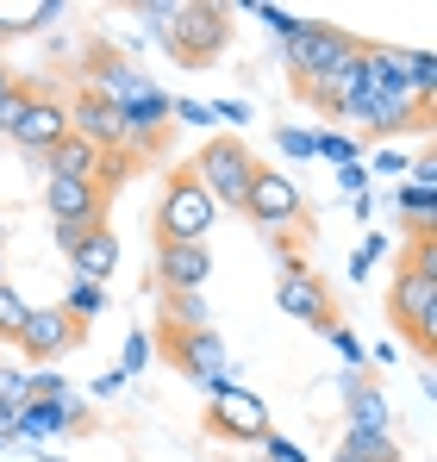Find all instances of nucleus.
Instances as JSON below:
<instances>
[{
	"instance_id": "8",
	"label": "nucleus",
	"mask_w": 437,
	"mask_h": 462,
	"mask_svg": "<svg viewBox=\"0 0 437 462\" xmlns=\"http://www.w3.org/2000/svg\"><path fill=\"white\" fill-rule=\"evenodd\" d=\"M44 207H51V219H57V226H70V231L107 226V188H94V181L51 175V181H44Z\"/></svg>"
},
{
	"instance_id": "1",
	"label": "nucleus",
	"mask_w": 437,
	"mask_h": 462,
	"mask_svg": "<svg viewBox=\"0 0 437 462\" xmlns=\"http://www.w3.org/2000/svg\"><path fill=\"white\" fill-rule=\"evenodd\" d=\"M387 312H394V325L406 331V344H413L419 356H432L437 350V237L432 231L413 237V256H406L400 275H394Z\"/></svg>"
},
{
	"instance_id": "29",
	"label": "nucleus",
	"mask_w": 437,
	"mask_h": 462,
	"mask_svg": "<svg viewBox=\"0 0 437 462\" xmlns=\"http://www.w3.org/2000/svg\"><path fill=\"white\" fill-rule=\"evenodd\" d=\"M275 144H282L288 156H312V132H293V125H282V132H275Z\"/></svg>"
},
{
	"instance_id": "19",
	"label": "nucleus",
	"mask_w": 437,
	"mask_h": 462,
	"mask_svg": "<svg viewBox=\"0 0 437 462\" xmlns=\"http://www.w3.org/2000/svg\"><path fill=\"white\" fill-rule=\"evenodd\" d=\"M63 312H70L75 325L100 319V312H107V288H94V282H75V288H70V300H63Z\"/></svg>"
},
{
	"instance_id": "34",
	"label": "nucleus",
	"mask_w": 437,
	"mask_h": 462,
	"mask_svg": "<svg viewBox=\"0 0 437 462\" xmlns=\"http://www.w3.org/2000/svg\"><path fill=\"white\" fill-rule=\"evenodd\" d=\"M213 119H231V125H250V106H237V100H218Z\"/></svg>"
},
{
	"instance_id": "11",
	"label": "nucleus",
	"mask_w": 437,
	"mask_h": 462,
	"mask_svg": "<svg viewBox=\"0 0 437 462\" xmlns=\"http://www.w3.org/2000/svg\"><path fill=\"white\" fill-rule=\"evenodd\" d=\"M275 307L288 312L293 325H319V331L338 325V312H331V288H325L312 269H288V275L275 282Z\"/></svg>"
},
{
	"instance_id": "6",
	"label": "nucleus",
	"mask_w": 437,
	"mask_h": 462,
	"mask_svg": "<svg viewBox=\"0 0 437 462\" xmlns=\"http://www.w3.org/2000/svg\"><path fill=\"white\" fill-rule=\"evenodd\" d=\"M75 344H81V325L63 307H32L25 325H19V350H25L32 369H51L57 356H70Z\"/></svg>"
},
{
	"instance_id": "7",
	"label": "nucleus",
	"mask_w": 437,
	"mask_h": 462,
	"mask_svg": "<svg viewBox=\"0 0 437 462\" xmlns=\"http://www.w3.org/2000/svg\"><path fill=\"white\" fill-rule=\"evenodd\" d=\"M70 132L75 138H88L100 156H126V113H119V100H107V94H75V106H70Z\"/></svg>"
},
{
	"instance_id": "33",
	"label": "nucleus",
	"mask_w": 437,
	"mask_h": 462,
	"mask_svg": "<svg viewBox=\"0 0 437 462\" xmlns=\"http://www.w3.org/2000/svg\"><path fill=\"white\" fill-rule=\"evenodd\" d=\"M325 337H331V344H338V350H344V363H363V344H357V337H350V331H344V325H331V331H325Z\"/></svg>"
},
{
	"instance_id": "16",
	"label": "nucleus",
	"mask_w": 437,
	"mask_h": 462,
	"mask_svg": "<svg viewBox=\"0 0 437 462\" xmlns=\"http://www.w3.org/2000/svg\"><path fill=\"white\" fill-rule=\"evenodd\" d=\"M344 425L350 438H387V393L368 382H344Z\"/></svg>"
},
{
	"instance_id": "10",
	"label": "nucleus",
	"mask_w": 437,
	"mask_h": 462,
	"mask_svg": "<svg viewBox=\"0 0 437 462\" xmlns=\"http://www.w3.org/2000/svg\"><path fill=\"white\" fill-rule=\"evenodd\" d=\"M163 350H169V363L181 369V375H194V382H218V375H231V363H225V344H218L213 325H200V331H163Z\"/></svg>"
},
{
	"instance_id": "26",
	"label": "nucleus",
	"mask_w": 437,
	"mask_h": 462,
	"mask_svg": "<svg viewBox=\"0 0 437 462\" xmlns=\"http://www.w3.org/2000/svg\"><path fill=\"white\" fill-rule=\"evenodd\" d=\"M169 119H181V125H213V106H200V100H169Z\"/></svg>"
},
{
	"instance_id": "5",
	"label": "nucleus",
	"mask_w": 437,
	"mask_h": 462,
	"mask_svg": "<svg viewBox=\"0 0 437 462\" xmlns=\"http://www.w3.org/2000/svg\"><path fill=\"white\" fill-rule=\"evenodd\" d=\"M213 219H218V207L207 200V188H200L188 169L169 175L163 207H156V244H207Z\"/></svg>"
},
{
	"instance_id": "37",
	"label": "nucleus",
	"mask_w": 437,
	"mask_h": 462,
	"mask_svg": "<svg viewBox=\"0 0 437 462\" xmlns=\"http://www.w3.org/2000/svg\"><path fill=\"white\" fill-rule=\"evenodd\" d=\"M6 88H13V76H6V69H0V100H6Z\"/></svg>"
},
{
	"instance_id": "15",
	"label": "nucleus",
	"mask_w": 437,
	"mask_h": 462,
	"mask_svg": "<svg viewBox=\"0 0 437 462\" xmlns=\"http://www.w3.org/2000/svg\"><path fill=\"white\" fill-rule=\"evenodd\" d=\"M70 269H75V282H94V288H107V275L119 269V237H113L107 226L81 231V244L70 250Z\"/></svg>"
},
{
	"instance_id": "32",
	"label": "nucleus",
	"mask_w": 437,
	"mask_h": 462,
	"mask_svg": "<svg viewBox=\"0 0 437 462\" xmlns=\"http://www.w3.org/2000/svg\"><path fill=\"white\" fill-rule=\"evenodd\" d=\"M406 175H413V188H432V194H437V156H419Z\"/></svg>"
},
{
	"instance_id": "12",
	"label": "nucleus",
	"mask_w": 437,
	"mask_h": 462,
	"mask_svg": "<svg viewBox=\"0 0 437 462\" xmlns=\"http://www.w3.org/2000/svg\"><path fill=\"white\" fill-rule=\"evenodd\" d=\"M244 213H250L263 231L293 226V219H300V188H293V175L256 169V175H250V194H244Z\"/></svg>"
},
{
	"instance_id": "18",
	"label": "nucleus",
	"mask_w": 437,
	"mask_h": 462,
	"mask_svg": "<svg viewBox=\"0 0 437 462\" xmlns=\"http://www.w3.org/2000/svg\"><path fill=\"white\" fill-rule=\"evenodd\" d=\"M338 457H350V462H400V444H394V431H387V438H350V431H344Z\"/></svg>"
},
{
	"instance_id": "3",
	"label": "nucleus",
	"mask_w": 437,
	"mask_h": 462,
	"mask_svg": "<svg viewBox=\"0 0 437 462\" xmlns=\"http://www.w3.org/2000/svg\"><path fill=\"white\" fill-rule=\"evenodd\" d=\"M256 169H263V162L244 151V138H207L188 175L207 188L213 207H237V213H244V194H250V175H256Z\"/></svg>"
},
{
	"instance_id": "9",
	"label": "nucleus",
	"mask_w": 437,
	"mask_h": 462,
	"mask_svg": "<svg viewBox=\"0 0 437 462\" xmlns=\"http://www.w3.org/2000/svg\"><path fill=\"white\" fill-rule=\"evenodd\" d=\"M207 425H213L218 438L263 444V438H269V406H263L256 393H244V387H225V393L207 400Z\"/></svg>"
},
{
	"instance_id": "35",
	"label": "nucleus",
	"mask_w": 437,
	"mask_h": 462,
	"mask_svg": "<svg viewBox=\"0 0 437 462\" xmlns=\"http://www.w3.org/2000/svg\"><path fill=\"white\" fill-rule=\"evenodd\" d=\"M256 13H263V19H269V25H275V32H282V38H288L293 25H300V19H288V13H282V6H256Z\"/></svg>"
},
{
	"instance_id": "21",
	"label": "nucleus",
	"mask_w": 437,
	"mask_h": 462,
	"mask_svg": "<svg viewBox=\"0 0 437 462\" xmlns=\"http://www.w3.org/2000/svg\"><path fill=\"white\" fill-rule=\"evenodd\" d=\"M394 200H400V207L419 219V231L437 226V194H432V188H413V181H406V188H394Z\"/></svg>"
},
{
	"instance_id": "23",
	"label": "nucleus",
	"mask_w": 437,
	"mask_h": 462,
	"mask_svg": "<svg viewBox=\"0 0 437 462\" xmlns=\"http://www.w3.org/2000/svg\"><path fill=\"white\" fill-rule=\"evenodd\" d=\"M312 156H331V162L344 169V162H357V138H344V132H325V138H312Z\"/></svg>"
},
{
	"instance_id": "27",
	"label": "nucleus",
	"mask_w": 437,
	"mask_h": 462,
	"mask_svg": "<svg viewBox=\"0 0 437 462\" xmlns=\"http://www.w3.org/2000/svg\"><path fill=\"white\" fill-rule=\"evenodd\" d=\"M25 100H32V88H6V100H0V132H13V119L25 113Z\"/></svg>"
},
{
	"instance_id": "22",
	"label": "nucleus",
	"mask_w": 437,
	"mask_h": 462,
	"mask_svg": "<svg viewBox=\"0 0 437 462\" xmlns=\"http://www.w3.org/2000/svg\"><path fill=\"white\" fill-rule=\"evenodd\" d=\"M169 325L175 331H200L207 325V300L200 294H169Z\"/></svg>"
},
{
	"instance_id": "20",
	"label": "nucleus",
	"mask_w": 437,
	"mask_h": 462,
	"mask_svg": "<svg viewBox=\"0 0 437 462\" xmlns=\"http://www.w3.org/2000/svg\"><path fill=\"white\" fill-rule=\"evenodd\" d=\"M25 300H19V288L13 282H0V344H19V325H25Z\"/></svg>"
},
{
	"instance_id": "39",
	"label": "nucleus",
	"mask_w": 437,
	"mask_h": 462,
	"mask_svg": "<svg viewBox=\"0 0 437 462\" xmlns=\"http://www.w3.org/2000/svg\"><path fill=\"white\" fill-rule=\"evenodd\" d=\"M0 244H6V226H0Z\"/></svg>"
},
{
	"instance_id": "14",
	"label": "nucleus",
	"mask_w": 437,
	"mask_h": 462,
	"mask_svg": "<svg viewBox=\"0 0 437 462\" xmlns=\"http://www.w3.org/2000/svg\"><path fill=\"white\" fill-rule=\"evenodd\" d=\"M207 275H213L207 244H156V282H163V294H200Z\"/></svg>"
},
{
	"instance_id": "28",
	"label": "nucleus",
	"mask_w": 437,
	"mask_h": 462,
	"mask_svg": "<svg viewBox=\"0 0 437 462\" xmlns=\"http://www.w3.org/2000/svg\"><path fill=\"white\" fill-rule=\"evenodd\" d=\"M263 462H306V450H293L288 438H275V431H269V438H263Z\"/></svg>"
},
{
	"instance_id": "17",
	"label": "nucleus",
	"mask_w": 437,
	"mask_h": 462,
	"mask_svg": "<svg viewBox=\"0 0 437 462\" xmlns=\"http://www.w3.org/2000/svg\"><path fill=\"white\" fill-rule=\"evenodd\" d=\"M63 431H70V419H63V406H57V400H25V406L13 412V438L44 444V438H63Z\"/></svg>"
},
{
	"instance_id": "2",
	"label": "nucleus",
	"mask_w": 437,
	"mask_h": 462,
	"mask_svg": "<svg viewBox=\"0 0 437 462\" xmlns=\"http://www.w3.org/2000/svg\"><path fill=\"white\" fill-rule=\"evenodd\" d=\"M288 63H293V76H300V88H312V81H325V76H338L363 44L344 32V25H325V19H300L288 38Z\"/></svg>"
},
{
	"instance_id": "30",
	"label": "nucleus",
	"mask_w": 437,
	"mask_h": 462,
	"mask_svg": "<svg viewBox=\"0 0 437 462\" xmlns=\"http://www.w3.org/2000/svg\"><path fill=\"white\" fill-rule=\"evenodd\" d=\"M338 188H344V194H368V169L363 162H344V169H338Z\"/></svg>"
},
{
	"instance_id": "4",
	"label": "nucleus",
	"mask_w": 437,
	"mask_h": 462,
	"mask_svg": "<svg viewBox=\"0 0 437 462\" xmlns=\"http://www.w3.org/2000/svg\"><path fill=\"white\" fill-rule=\"evenodd\" d=\"M163 44L181 57V63H194V69H207L218 63V51L231 44V13L213 6V0H194V6H175V19H169V32H163Z\"/></svg>"
},
{
	"instance_id": "36",
	"label": "nucleus",
	"mask_w": 437,
	"mask_h": 462,
	"mask_svg": "<svg viewBox=\"0 0 437 462\" xmlns=\"http://www.w3.org/2000/svg\"><path fill=\"white\" fill-rule=\"evenodd\" d=\"M0 438H13V412L6 406H0Z\"/></svg>"
},
{
	"instance_id": "25",
	"label": "nucleus",
	"mask_w": 437,
	"mask_h": 462,
	"mask_svg": "<svg viewBox=\"0 0 437 462\" xmlns=\"http://www.w3.org/2000/svg\"><path fill=\"white\" fill-rule=\"evenodd\" d=\"M144 363H150V337H144V331H132L126 350H119V375H138Z\"/></svg>"
},
{
	"instance_id": "13",
	"label": "nucleus",
	"mask_w": 437,
	"mask_h": 462,
	"mask_svg": "<svg viewBox=\"0 0 437 462\" xmlns=\"http://www.w3.org/2000/svg\"><path fill=\"white\" fill-rule=\"evenodd\" d=\"M6 138H13L19 151H32V156H51L63 138H70V106H63V100H38V94H32Z\"/></svg>"
},
{
	"instance_id": "31",
	"label": "nucleus",
	"mask_w": 437,
	"mask_h": 462,
	"mask_svg": "<svg viewBox=\"0 0 437 462\" xmlns=\"http://www.w3.org/2000/svg\"><path fill=\"white\" fill-rule=\"evenodd\" d=\"M406 169H413V162H406L400 151H381V156H375V169H368V175H394V181H400Z\"/></svg>"
},
{
	"instance_id": "38",
	"label": "nucleus",
	"mask_w": 437,
	"mask_h": 462,
	"mask_svg": "<svg viewBox=\"0 0 437 462\" xmlns=\"http://www.w3.org/2000/svg\"><path fill=\"white\" fill-rule=\"evenodd\" d=\"M0 282H6V263H0Z\"/></svg>"
},
{
	"instance_id": "24",
	"label": "nucleus",
	"mask_w": 437,
	"mask_h": 462,
	"mask_svg": "<svg viewBox=\"0 0 437 462\" xmlns=\"http://www.w3.org/2000/svg\"><path fill=\"white\" fill-rule=\"evenodd\" d=\"M32 400V387H25V369H0V406L6 412H19Z\"/></svg>"
}]
</instances>
